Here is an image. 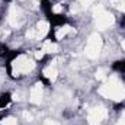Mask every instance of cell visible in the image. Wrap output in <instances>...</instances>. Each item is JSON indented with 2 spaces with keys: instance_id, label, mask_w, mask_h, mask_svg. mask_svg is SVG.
Segmentation results:
<instances>
[{
  "instance_id": "6da1fadb",
  "label": "cell",
  "mask_w": 125,
  "mask_h": 125,
  "mask_svg": "<svg viewBox=\"0 0 125 125\" xmlns=\"http://www.w3.org/2000/svg\"><path fill=\"white\" fill-rule=\"evenodd\" d=\"M47 21L50 22V28L62 26V25H65V23L68 22L67 16H64V15H57V13H51V15L47 18Z\"/></svg>"
},
{
  "instance_id": "7a4b0ae2",
  "label": "cell",
  "mask_w": 125,
  "mask_h": 125,
  "mask_svg": "<svg viewBox=\"0 0 125 125\" xmlns=\"http://www.w3.org/2000/svg\"><path fill=\"white\" fill-rule=\"evenodd\" d=\"M41 9L45 13V18H48L52 13V4H51V1L50 0H41Z\"/></svg>"
},
{
  "instance_id": "3957f363",
  "label": "cell",
  "mask_w": 125,
  "mask_h": 125,
  "mask_svg": "<svg viewBox=\"0 0 125 125\" xmlns=\"http://www.w3.org/2000/svg\"><path fill=\"white\" fill-rule=\"evenodd\" d=\"M12 102V94L9 92L0 94V109H6V106Z\"/></svg>"
},
{
  "instance_id": "277c9868",
  "label": "cell",
  "mask_w": 125,
  "mask_h": 125,
  "mask_svg": "<svg viewBox=\"0 0 125 125\" xmlns=\"http://www.w3.org/2000/svg\"><path fill=\"white\" fill-rule=\"evenodd\" d=\"M112 70L118 73H125V60H118L112 64Z\"/></svg>"
},
{
  "instance_id": "5b68a950",
  "label": "cell",
  "mask_w": 125,
  "mask_h": 125,
  "mask_svg": "<svg viewBox=\"0 0 125 125\" xmlns=\"http://www.w3.org/2000/svg\"><path fill=\"white\" fill-rule=\"evenodd\" d=\"M9 52H10L9 47L6 44H0V58H6Z\"/></svg>"
},
{
  "instance_id": "8992f818",
  "label": "cell",
  "mask_w": 125,
  "mask_h": 125,
  "mask_svg": "<svg viewBox=\"0 0 125 125\" xmlns=\"http://www.w3.org/2000/svg\"><path fill=\"white\" fill-rule=\"evenodd\" d=\"M38 80H39V82H42V84H44L45 87H51V82H50V80L42 74V73H39V74H38Z\"/></svg>"
},
{
  "instance_id": "52a82bcc",
  "label": "cell",
  "mask_w": 125,
  "mask_h": 125,
  "mask_svg": "<svg viewBox=\"0 0 125 125\" xmlns=\"http://www.w3.org/2000/svg\"><path fill=\"white\" fill-rule=\"evenodd\" d=\"M45 39H50V41H52V42H57V38H55V28H50V32H48V35H47Z\"/></svg>"
},
{
  "instance_id": "ba28073f",
  "label": "cell",
  "mask_w": 125,
  "mask_h": 125,
  "mask_svg": "<svg viewBox=\"0 0 125 125\" xmlns=\"http://www.w3.org/2000/svg\"><path fill=\"white\" fill-rule=\"evenodd\" d=\"M124 108H125V103H124V102H119V103H115V105H114V109H115L116 112H118V111H122Z\"/></svg>"
},
{
  "instance_id": "9c48e42d",
  "label": "cell",
  "mask_w": 125,
  "mask_h": 125,
  "mask_svg": "<svg viewBox=\"0 0 125 125\" xmlns=\"http://www.w3.org/2000/svg\"><path fill=\"white\" fill-rule=\"evenodd\" d=\"M48 60H51V55H45L44 58H41L38 62H39L41 65H44V64H47V61H48Z\"/></svg>"
},
{
  "instance_id": "30bf717a",
  "label": "cell",
  "mask_w": 125,
  "mask_h": 125,
  "mask_svg": "<svg viewBox=\"0 0 125 125\" xmlns=\"http://www.w3.org/2000/svg\"><path fill=\"white\" fill-rule=\"evenodd\" d=\"M119 25H121V28H125V15L121 18V21H119Z\"/></svg>"
},
{
  "instance_id": "8fae6325",
  "label": "cell",
  "mask_w": 125,
  "mask_h": 125,
  "mask_svg": "<svg viewBox=\"0 0 125 125\" xmlns=\"http://www.w3.org/2000/svg\"><path fill=\"white\" fill-rule=\"evenodd\" d=\"M6 115H7V114H6V112H0V121H3V119H4V116H6Z\"/></svg>"
},
{
  "instance_id": "7c38bea8",
  "label": "cell",
  "mask_w": 125,
  "mask_h": 125,
  "mask_svg": "<svg viewBox=\"0 0 125 125\" xmlns=\"http://www.w3.org/2000/svg\"><path fill=\"white\" fill-rule=\"evenodd\" d=\"M64 116H71V112H68V111H65V112H64Z\"/></svg>"
},
{
  "instance_id": "4fadbf2b",
  "label": "cell",
  "mask_w": 125,
  "mask_h": 125,
  "mask_svg": "<svg viewBox=\"0 0 125 125\" xmlns=\"http://www.w3.org/2000/svg\"><path fill=\"white\" fill-rule=\"evenodd\" d=\"M4 1H12V0H4Z\"/></svg>"
},
{
  "instance_id": "5bb4252c",
  "label": "cell",
  "mask_w": 125,
  "mask_h": 125,
  "mask_svg": "<svg viewBox=\"0 0 125 125\" xmlns=\"http://www.w3.org/2000/svg\"><path fill=\"white\" fill-rule=\"evenodd\" d=\"M0 18H1V16H0Z\"/></svg>"
}]
</instances>
